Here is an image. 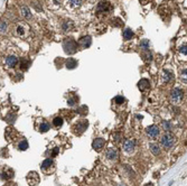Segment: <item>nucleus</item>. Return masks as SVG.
Here are the masks:
<instances>
[{
  "label": "nucleus",
  "mask_w": 187,
  "mask_h": 186,
  "mask_svg": "<svg viewBox=\"0 0 187 186\" xmlns=\"http://www.w3.org/2000/svg\"><path fill=\"white\" fill-rule=\"evenodd\" d=\"M63 48H64V52L66 54L72 55L77 50V43L73 38H66L65 41H63Z\"/></svg>",
  "instance_id": "obj_1"
},
{
  "label": "nucleus",
  "mask_w": 187,
  "mask_h": 186,
  "mask_svg": "<svg viewBox=\"0 0 187 186\" xmlns=\"http://www.w3.org/2000/svg\"><path fill=\"white\" fill-rule=\"evenodd\" d=\"M175 143H176V138L171 134H165L161 137V146L166 150L171 149L174 147V145H175Z\"/></svg>",
  "instance_id": "obj_2"
},
{
  "label": "nucleus",
  "mask_w": 187,
  "mask_h": 186,
  "mask_svg": "<svg viewBox=\"0 0 187 186\" xmlns=\"http://www.w3.org/2000/svg\"><path fill=\"white\" fill-rule=\"evenodd\" d=\"M42 170L46 174V175H51L53 172L55 170V164H54V160L51 158H46L41 165Z\"/></svg>",
  "instance_id": "obj_3"
},
{
  "label": "nucleus",
  "mask_w": 187,
  "mask_h": 186,
  "mask_svg": "<svg viewBox=\"0 0 187 186\" xmlns=\"http://www.w3.org/2000/svg\"><path fill=\"white\" fill-rule=\"evenodd\" d=\"M87 127H89V121L85 120V119H82V120H80L79 122H76V124H74L73 131H74V134H75L81 136V134H83L84 131L87 129Z\"/></svg>",
  "instance_id": "obj_4"
},
{
  "label": "nucleus",
  "mask_w": 187,
  "mask_h": 186,
  "mask_svg": "<svg viewBox=\"0 0 187 186\" xmlns=\"http://www.w3.org/2000/svg\"><path fill=\"white\" fill-rule=\"evenodd\" d=\"M112 10V6L110 5V2L108 1H101L99 5H98V8H96V12L98 15H108L110 11Z\"/></svg>",
  "instance_id": "obj_5"
},
{
  "label": "nucleus",
  "mask_w": 187,
  "mask_h": 186,
  "mask_svg": "<svg viewBox=\"0 0 187 186\" xmlns=\"http://www.w3.org/2000/svg\"><path fill=\"white\" fill-rule=\"evenodd\" d=\"M26 181L29 186H37L41 182V177L37 172H29L26 176Z\"/></svg>",
  "instance_id": "obj_6"
},
{
  "label": "nucleus",
  "mask_w": 187,
  "mask_h": 186,
  "mask_svg": "<svg viewBox=\"0 0 187 186\" xmlns=\"http://www.w3.org/2000/svg\"><path fill=\"white\" fill-rule=\"evenodd\" d=\"M184 99V92L180 89H174L170 94V100L174 103H180Z\"/></svg>",
  "instance_id": "obj_7"
},
{
  "label": "nucleus",
  "mask_w": 187,
  "mask_h": 186,
  "mask_svg": "<svg viewBox=\"0 0 187 186\" xmlns=\"http://www.w3.org/2000/svg\"><path fill=\"white\" fill-rule=\"evenodd\" d=\"M146 134L147 136L150 138V139H157L158 138V136L160 134V130H159V128L155 126V124H152V126H149L147 129H146Z\"/></svg>",
  "instance_id": "obj_8"
},
{
  "label": "nucleus",
  "mask_w": 187,
  "mask_h": 186,
  "mask_svg": "<svg viewBox=\"0 0 187 186\" xmlns=\"http://www.w3.org/2000/svg\"><path fill=\"white\" fill-rule=\"evenodd\" d=\"M14 176H15V170L10 167H6L2 169V172L0 174V178L2 181H10L14 178Z\"/></svg>",
  "instance_id": "obj_9"
},
{
  "label": "nucleus",
  "mask_w": 187,
  "mask_h": 186,
  "mask_svg": "<svg viewBox=\"0 0 187 186\" xmlns=\"http://www.w3.org/2000/svg\"><path fill=\"white\" fill-rule=\"evenodd\" d=\"M105 156H106V158H109L110 160H117L118 159V150H117V148L115 147H110V148H108L106 149V151H105Z\"/></svg>",
  "instance_id": "obj_10"
},
{
  "label": "nucleus",
  "mask_w": 187,
  "mask_h": 186,
  "mask_svg": "<svg viewBox=\"0 0 187 186\" xmlns=\"http://www.w3.org/2000/svg\"><path fill=\"white\" fill-rule=\"evenodd\" d=\"M91 44H92L91 36H83V37H81L79 39V45H80L81 48H87V47L91 46Z\"/></svg>",
  "instance_id": "obj_11"
},
{
  "label": "nucleus",
  "mask_w": 187,
  "mask_h": 186,
  "mask_svg": "<svg viewBox=\"0 0 187 186\" xmlns=\"http://www.w3.org/2000/svg\"><path fill=\"white\" fill-rule=\"evenodd\" d=\"M135 147H136L135 140L128 139V140H125V144H123V150H125V153H128V154H131L135 150Z\"/></svg>",
  "instance_id": "obj_12"
},
{
  "label": "nucleus",
  "mask_w": 187,
  "mask_h": 186,
  "mask_svg": "<svg viewBox=\"0 0 187 186\" xmlns=\"http://www.w3.org/2000/svg\"><path fill=\"white\" fill-rule=\"evenodd\" d=\"M104 144H105V140L103 138H96L92 143V147H93V149L95 151H101L103 149Z\"/></svg>",
  "instance_id": "obj_13"
},
{
  "label": "nucleus",
  "mask_w": 187,
  "mask_h": 186,
  "mask_svg": "<svg viewBox=\"0 0 187 186\" xmlns=\"http://www.w3.org/2000/svg\"><path fill=\"white\" fill-rule=\"evenodd\" d=\"M150 88V82L147 80V79H141L139 82H138V89L142 92L147 91L148 89Z\"/></svg>",
  "instance_id": "obj_14"
},
{
  "label": "nucleus",
  "mask_w": 187,
  "mask_h": 186,
  "mask_svg": "<svg viewBox=\"0 0 187 186\" xmlns=\"http://www.w3.org/2000/svg\"><path fill=\"white\" fill-rule=\"evenodd\" d=\"M17 63H18V57H17V56L11 55V56H8V57L6 58V64H7L9 67H15V66L17 65Z\"/></svg>",
  "instance_id": "obj_15"
},
{
  "label": "nucleus",
  "mask_w": 187,
  "mask_h": 186,
  "mask_svg": "<svg viewBox=\"0 0 187 186\" xmlns=\"http://www.w3.org/2000/svg\"><path fill=\"white\" fill-rule=\"evenodd\" d=\"M49 124L47 122V121H45L44 119H42V121H41V124L38 126V131L39 132H47L48 130H49Z\"/></svg>",
  "instance_id": "obj_16"
},
{
  "label": "nucleus",
  "mask_w": 187,
  "mask_h": 186,
  "mask_svg": "<svg viewBox=\"0 0 187 186\" xmlns=\"http://www.w3.org/2000/svg\"><path fill=\"white\" fill-rule=\"evenodd\" d=\"M77 61L75 60V58H72V57H70L66 63H65V66H66V69H68V70H73V69H75L76 66H77Z\"/></svg>",
  "instance_id": "obj_17"
},
{
  "label": "nucleus",
  "mask_w": 187,
  "mask_h": 186,
  "mask_svg": "<svg viewBox=\"0 0 187 186\" xmlns=\"http://www.w3.org/2000/svg\"><path fill=\"white\" fill-rule=\"evenodd\" d=\"M30 66V61L27 57H22L20 61V70L21 71H26L28 70V67Z\"/></svg>",
  "instance_id": "obj_18"
},
{
  "label": "nucleus",
  "mask_w": 187,
  "mask_h": 186,
  "mask_svg": "<svg viewBox=\"0 0 187 186\" xmlns=\"http://www.w3.org/2000/svg\"><path fill=\"white\" fill-rule=\"evenodd\" d=\"M62 27L65 31H70L74 28V24H73L72 20H65L64 22H63Z\"/></svg>",
  "instance_id": "obj_19"
},
{
  "label": "nucleus",
  "mask_w": 187,
  "mask_h": 186,
  "mask_svg": "<svg viewBox=\"0 0 187 186\" xmlns=\"http://www.w3.org/2000/svg\"><path fill=\"white\" fill-rule=\"evenodd\" d=\"M141 56H142V60L145 62H151L152 61V54L149 52L148 50H145V52H142Z\"/></svg>",
  "instance_id": "obj_20"
},
{
  "label": "nucleus",
  "mask_w": 187,
  "mask_h": 186,
  "mask_svg": "<svg viewBox=\"0 0 187 186\" xmlns=\"http://www.w3.org/2000/svg\"><path fill=\"white\" fill-rule=\"evenodd\" d=\"M149 149L151 150V153H152L155 156L160 155V148H159V146L156 145V144H149Z\"/></svg>",
  "instance_id": "obj_21"
},
{
  "label": "nucleus",
  "mask_w": 187,
  "mask_h": 186,
  "mask_svg": "<svg viewBox=\"0 0 187 186\" xmlns=\"http://www.w3.org/2000/svg\"><path fill=\"white\" fill-rule=\"evenodd\" d=\"M123 38H125V41H129V39H131L132 37H133V31H131L130 28H125V31H123Z\"/></svg>",
  "instance_id": "obj_22"
},
{
  "label": "nucleus",
  "mask_w": 187,
  "mask_h": 186,
  "mask_svg": "<svg viewBox=\"0 0 187 186\" xmlns=\"http://www.w3.org/2000/svg\"><path fill=\"white\" fill-rule=\"evenodd\" d=\"M17 148H18L19 150H26V149L28 148V143H27V140H26V139H21L20 141L17 144Z\"/></svg>",
  "instance_id": "obj_23"
},
{
  "label": "nucleus",
  "mask_w": 187,
  "mask_h": 186,
  "mask_svg": "<svg viewBox=\"0 0 187 186\" xmlns=\"http://www.w3.org/2000/svg\"><path fill=\"white\" fill-rule=\"evenodd\" d=\"M53 126L56 128H60L63 126V118L62 117H55L53 119Z\"/></svg>",
  "instance_id": "obj_24"
},
{
  "label": "nucleus",
  "mask_w": 187,
  "mask_h": 186,
  "mask_svg": "<svg viewBox=\"0 0 187 186\" xmlns=\"http://www.w3.org/2000/svg\"><path fill=\"white\" fill-rule=\"evenodd\" d=\"M79 102V98L76 96V95H71L68 99H67V104L70 105V107H73V105H75V104Z\"/></svg>",
  "instance_id": "obj_25"
},
{
  "label": "nucleus",
  "mask_w": 187,
  "mask_h": 186,
  "mask_svg": "<svg viewBox=\"0 0 187 186\" xmlns=\"http://www.w3.org/2000/svg\"><path fill=\"white\" fill-rule=\"evenodd\" d=\"M111 25H112L113 27H121V26L123 25V21L121 20L120 18L115 17V18H113V19L111 20Z\"/></svg>",
  "instance_id": "obj_26"
},
{
  "label": "nucleus",
  "mask_w": 187,
  "mask_h": 186,
  "mask_svg": "<svg viewBox=\"0 0 187 186\" xmlns=\"http://www.w3.org/2000/svg\"><path fill=\"white\" fill-rule=\"evenodd\" d=\"M5 120L8 122V124H14L16 121V114L15 113H8L5 117Z\"/></svg>",
  "instance_id": "obj_27"
},
{
  "label": "nucleus",
  "mask_w": 187,
  "mask_h": 186,
  "mask_svg": "<svg viewBox=\"0 0 187 186\" xmlns=\"http://www.w3.org/2000/svg\"><path fill=\"white\" fill-rule=\"evenodd\" d=\"M87 110H89V108L86 105H81L80 108H77L76 112L79 114H81V115H86L87 114Z\"/></svg>",
  "instance_id": "obj_28"
},
{
  "label": "nucleus",
  "mask_w": 187,
  "mask_h": 186,
  "mask_svg": "<svg viewBox=\"0 0 187 186\" xmlns=\"http://www.w3.org/2000/svg\"><path fill=\"white\" fill-rule=\"evenodd\" d=\"M163 77H164V82L168 83V82H170V80L173 79V74H171L170 72H168V71H164V75H163Z\"/></svg>",
  "instance_id": "obj_29"
},
{
  "label": "nucleus",
  "mask_w": 187,
  "mask_h": 186,
  "mask_svg": "<svg viewBox=\"0 0 187 186\" xmlns=\"http://www.w3.org/2000/svg\"><path fill=\"white\" fill-rule=\"evenodd\" d=\"M21 15H22L24 17H26V18H30V17H31L30 11H29V9H28L26 6L21 7Z\"/></svg>",
  "instance_id": "obj_30"
},
{
  "label": "nucleus",
  "mask_w": 187,
  "mask_h": 186,
  "mask_svg": "<svg viewBox=\"0 0 187 186\" xmlns=\"http://www.w3.org/2000/svg\"><path fill=\"white\" fill-rule=\"evenodd\" d=\"M113 102L115 104H122L125 102V99L123 96H121V95H117L115 99H113Z\"/></svg>",
  "instance_id": "obj_31"
},
{
  "label": "nucleus",
  "mask_w": 187,
  "mask_h": 186,
  "mask_svg": "<svg viewBox=\"0 0 187 186\" xmlns=\"http://www.w3.org/2000/svg\"><path fill=\"white\" fill-rule=\"evenodd\" d=\"M161 126H163V128H164V130H166V131H170V130H171V124H170L169 121H167V120H165V121H163V124H161Z\"/></svg>",
  "instance_id": "obj_32"
},
{
  "label": "nucleus",
  "mask_w": 187,
  "mask_h": 186,
  "mask_svg": "<svg viewBox=\"0 0 187 186\" xmlns=\"http://www.w3.org/2000/svg\"><path fill=\"white\" fill-rule=\"evenodd\" d=\"M140 47L142 50H148L149 48V41L148 39H142L140 41Z\"/></svg>",
  "instance_id": "obj_33"
},
{
  "label": "nucleus",
  "mask_w": 187,
  "mask_h": 186,
  "mask_svg": "<svg viewBox=\"0 0 187 186\" xmlns=\"http://www.w3.org/2000/svg\"><path fill=\"white\" fill-rule=\"evenodd\" d=\"M121 137H122V134H120V132H115V134H112V139L115 140V143H119L121 140Z\"/></svg>",
  "instance_id": "obj_34"
},
{
  "label": "nucleus",
  "mask_w": 187,
  "mask_h": 186,
  "mask_svg": "<svg viewBox=\"0 0 187 186\" xmlns=\"http://www.w3.org/2000/svg\"><path fill=\"white\" fill-rule=\"evenodd\" d=\"M6 29H7V24H6L5 21H1V22H0V31H1V33H5Z\"/></svg>",
  "instance_id": "obj_35"
},
{
  "label": "nucleus",
  "mask_w": 187,
  "mask_h": 186,
  "mask_svg": "<svg viewBox=\"0 0 187 186\" xmlns=\"http://www.w3.org/2000/svg\"><path fill=\"white\" fill-rule=\"evenodd\" d=\"M70 2L72 3L73 6H80L81 2H82V0H70Z\"/></svg>",
  "instance_id": "obj_36"
},
{
  "label": "nucleus",
  "mask_w": 187,
  "mask_h": 186,
  "mask_svg": "<svg viewBox=\"0 0 187 186\" xmlns=\"http://www.w3.org/2000/svg\"><path fill=\"white\" fill-rule=\"evenodd\" d=\"M58 151H60V148H58V147H56V148H55V149L53 150L52 156H54V157H55V156H56V155H57V154H58Z\"/></svg>",
  "instance_id": "obj_37"
},
{
  "label": "nucleus",
  "mask_w": 187,
  "mask_h": 186,
  "mask_svg": "<svg viewBox=\"0 0 187 186\" xmlns=\"http://www.w3.org/2000/svg\"><path fill=\"white\" fill-rule=\"evenodd\" d=\"M180 53H183V54H185V56H186V53H187L186 45H185V46H182V47H180Z\"/></svg>",
  "instance_id": "obj_38"
},
{
  "label": "nucleus",
  "mask_w": 187,
  "mask_h": 186,
  "mask_svg": "<svg viewBox=\"0 0 187 186\" xmlns=\"http://www.w3.org/2000/svg\"><path fill=\"white\" fill-rule=\"evenodd\" d=\"M17 31H18V34H19V35H22V34H24V28H22V27H18Z\"/></svg>",
  "instance_id": "obj_39"
},
{
  "label": "nucleus",
  "mask_w": 187,
  "mask_h": 186,
  "mask_svg": "<svg viewBox=\"0 0 187 186\" xmlns=\"http://www.w3.org/2000/svg\"><path fill=\"white\" fill-rule=\"evenodd\" d=\"M5 186H17L15 183H12V182H10V183H8V184H6Z\"/></svg>",
  "instance_id": "obj_40"
},
{
  "label": "nucleus",
  "mask_w": 187,
  "mask_h": 186,
  "mask_svg": "<svg viewBox=\"0 0 187 186\" xmlns=\"http://www.w3.org/2000/svg\"><path fill=\"white\" fill-rule=\"evenodd\" d=\"M139 1H140V2L142 3V5H146L147 2H149V0H139Z\"/></svg>",
  "instance_id": "obj_41"
},
{
  "label": "nucleus",
  "mask_w": 187,
  "mask_h": 186,
  "mask_svg": "<svg viewBox=\"0 0 187 186\" xmlns=\"http://www.w3.org/2000/svg\"><path fill=\"white\" fill-rule=\"evenodd\" d=\"M146 186H152V184H147Z\"/></svg>",
  "instance_id": "obj_42"
}]
</instances>
